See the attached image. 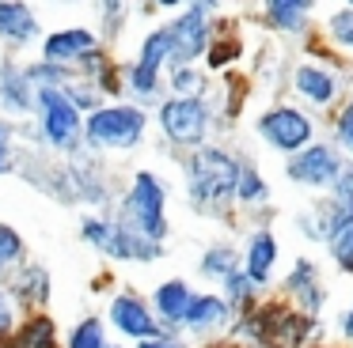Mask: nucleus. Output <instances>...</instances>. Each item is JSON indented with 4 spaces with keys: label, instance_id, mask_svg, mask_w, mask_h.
<instances>
[{
    "label": "nucleus",
    "instance_id": "18",
    "mask_svg": "<svg viewBox=\"0 0 353 348\" xmlns=\"http://www.w3.org/2000/svg\"><path fill=\"white\" fill-rule=\"evenodd\" d=\"M190 299L194 295L186 292L183 280H171V284H163L160 292H156V307H160L163 318H183L186 307H190Z\"/></svg>",
    "mask_w": 353,
    "mask_h": 348
},
{
    "label": "nucleus",
    "instance_id": "3",
    "mask_svg": "<svg viewBox=\"0 0 353 348\" xmlns=\"http://www.w3.org/2000/svg\"><path fill=\"white\" fill-rule=\"evenodd\" d=\"M307 325H312L307 318H292L289 310L277 307V303H270L259 314L247 318V333H254L266 348H296L300 340H304Z\"/></svg>",
    "mask_w": 353,
    "mask_h": 348
},
{
    "label": "nucleus",
    "instance_id": "25",
    "mask_svg": "<svg viewBox=\"0 0 353 348\" xmlns=\"http://www.w3.org/2000/svg\"><path fill=\"white\" fill-rule=\"evenodd\" d=\"M19 257V235L12 227H0V269Z\"/></svg>",
    "mask_w": 353,
    "mask_h": 348
},
{
    "label": "nucleus",
    "instance_id": "27",
    "mask_svg": "<svg viewBox=\"0 0 353 348\" xmlns=\"http://www.w3.org/2000/svg\"><path fill=\"white\" fill-rule=\"evenodd\" d=\"M224 284H228V292H232V303H243L247 295H251V276H239V272H232Z\"/></svg>",
    "mask_w": 353,
    "mask_h": 348
},
{
    "label": "nucleus",
    "instance_id": "2",
    "mask_svg": "<svg viewBox=\"0 0 353 348\" xmlns=\"http://www.w3.org/2000/svg\"><path fill=\"white\" fill-rule=\"evenodd\" d=\"M125 212H130V219L137 224V235H145L148 242L168 235V224H163V189L152 174H137Z\"/></svg>",
    "mask_w": 353,
    "mask_h": 348
},
{
    "label": "nucleus",
    "instance_id": "4",
    "mask_svg": "<svg viewBox=\"0 0 353 348\" xmlns=\"http://www.w3.org/2000/svg\"><path fill=\"white\" fill-rule=\"evenodd\" d=\"M141 129H145V113L141 110H133V106H110V110L92 113L88 140L110 144V148H130V144H137Z\"/></svg>",
    "mask_w": 353,
    "mask_h": 348
},
{
    "label": "nucleus",
    "instance_id": "32",
    "mask_svg": "<svg viewBox=\"0 0 353 348\" xmlns=\"http://www.w3.org/2000/svg\"><path fill=\"white\" fill-rule=\"evenodd\" d=\"M145 348H183V345H175V340H148Z\"/></svg>",
    "mask_w": 353,
    "mask_h": 348
},
{
    "label": "nucleus",
    "instance_id": "15",
    "mask_svg": "<svg viewBox=\"0 0 353 348\" xmlns=\"http://www.w3.org/2000/svg\"><path fill=\"white\" fill-rule=\"evenodd\" d=\"M285 292H292L307 310L319 307V303H323V292H319V284H315V269H312V261H300L296 269L289 272V280H285Z\"/></svg>",
    "mask_w": 353,
    "mask_h": 348
},
{
    "label": "nucleus",
    "instance_id": "14",
    "mask_svg": "<svg viewBox=\"0 0 353 348\" xmlns=\"http://www.w3.org/2000/svg\"><path fill=\"white\" fill-rule=\"evenodd\" d=\"M277 257V246H274V235L270 231H259L251 239V250H247V276H251V284H262V280L270 276V265H274Z\"/></svg>",
    "mask_w": 353,
    "mask_h": 348
},
{
    "label": "nucleus",
    "instance_id": "8",
    "mask_svg": "<svg viewBox=\"0 0 353 348\" xmlns=\"http://www.w3.org/2000/svg\"><path fill=\"white\" fill-rule=\"evenodd\" d=\"M42 106H46V133L54 144H72L80 133V113L61 91L42 87Z\"/></svg>",
    "mask_w": 353,
    "mask_h": 348
},
{
    "label": "nucleus",
    "instance_id": "24",
    "mask_svg": "<svg viewBox=\"0 0 353 348\" xmlns=\"http://www.w3.org/2000/svg\"><path fill=\"white\" fill-rule=\"evenodd\" d=\"M69 348H103V325L95 322V318H92V322H84L77 333H72V345Z\"/></svg>",
    "mask_w": 353,
    "mask_h": 348
},
{
    "label": "nucleus",
    "instance_id": "26",
    "mask_svg": "<svg viewBox=\"0 0 353 348\" xmlns=\"http://www.w3.org/2000/svg\"><path fill=\"white\" fill-rule=\"evenodd\" d=\"M330 30H334L338 42L353 50V12H338L334 19H330Z\"/></svg>",
    "mask_w": 353,
    "mask_h": 348
},
{
    "label": "nucleus",
    "instance_id": "1",
    "mask_svg": "<svg viewBox=\"0 0 353 348\" xmlns=\"http://www.w3.org/2000/svg\"><path fill=\"white\" fill-rule=\"evenodd\" d=\"M239 171H243V166H239L236 159H228L224 151L201 148L198 159L190 163V193H194V201L213 204V201H221V197L236 193Z\"/></svg>",
    "mask_w": 353,
    "mask_h": 348
},
{
    "label": "nucleus",
    "instance_id": "29",
    "mask_svg": "<svg viewBox=\"0 0 353 348\" xmlns=\"http://www.w3.org/2000/svg\"><path fill=\"white\" fill-rule=\"evenodd\" d=\"M338 136H342V144L353 151V110L342 113V121H338Z\"/></svg>",
    "mask_w": 353,
    "mask_h": 348
},
{
    "label": "nucleus",
    "instance_id": "6",
    "mask_svg": "<svg viewBox=\"0 0 353 348\" xmlns=\"http://www.w3.org/2000/svg\"><path fill=\"white\" fill-rule=\"evenodd\" d=\"M160 121L163 129H168L171 140L179 144H198L201 136H205V106H201V98H171L168 106L160 110Z\"/></svg>",
    "mask_w": 353,
    "mask_h": 348
},
{
    "label": "nucleus",
    "instance_id": "9",
    "mask_svg": "<svg viewBox=\"0 0 353 348\" xmlns=\"http://www.w3.org/2000/svg\"><path fill=\"white\" fill-rule=\"evenodd\" d=\"M168 38H171V53H175V61L198 57V53L205 50V8L201 4L190 8V12L168 30Z\"/></svg>",
    "mask_w": 353,
    "mask_h": 348
},
{
    "label": "nucleus",
    "instance_id": "28",
    "mask_svg": "<svg viewBox=\"0 0 353 348\" xmlns=\"http://www.w3.org/2000/svg\"><path fill=\"white\" fill-rule=\"evenodd\" d=\"M175 87H179V95H194V91H201V76L179 72V76H175Z\"/></svg>",
    "mask_w": 353,
    "mask_h": 348
},
{
    "label": "nucleus",
    "instance_id": "11",
    "mask_svg": "<svg viewBox=\"0 0 353 348\" xmlns=\"http://www.w3.org/2000/svg\"><path fill=\"white\" fill-rule=\"evenodd\" d=\"M110 318H114V325H118L122 333H130V337H156L152 314H148V310L141 307L133 295H122V299H114V307H110Z\"/></svg>",
    "mask_w": 353,
    "mask_h": 348
},
{
    "label": "nucleus",
    "instance_id": "22",
    "mask_svg": "<svg viewBox=\"0 0 353 348\" xmlns=\"http://www.w3.org/2000/svg\"><path fill=\"white\" fill-rule=\"evenodd\" d=\"M330 246H334L338 265L353 272V224H350V227H342V231H338L334 239H330Z\"/></svg>",
    "mask_w": 353,
    "mask_h": 348
},
{
    "label": "nucleus",
    "instance_id": "31",
    "mask_svg": "<svg viewBox=\"0 0 353 348\" xmlns=\"http://www.w3.org/2000/svg\"><path fill=\"white\" fill-rule=\"evenodd\" d=\"M8 322H12V314H8V303L0 299V329H8Z\"/></svg>",
    "mask_w": 353,
    "mask_h": 348
},
{
    "label": "nucleus",
    "instance_id": "23",
    "mask_svg": "<svg viewBox=\"0 0 353 348\" xmlns=\"http://www.w3.org/2000/svg\"><path fill=\"white\" fill-rule=\"evenodd\" d=\"M236 197L239 201H259V197H266V186H262V178L254 171H239V186H236Z\"/></svg>",
    "mask_w": 353,
    "mask_h": 348
},
{
    "label": "nucleus",
    "instance_id": "5",
    "mask_svg": "<svg viewBox=\"0 0 353 348\" xmlns=\"http://www.w3.org/2000/svg\"><path fill=\"white\" fill-rule=\"evenodd\" d=\"M259 133L266 136L274 148H285V151H296L312 140V121L304 118L300 110L292 106H277L270 110L266 118H259Z\"/></svg>",
    "mask_w": 353,
    "mask_h": 348
},
{
    "label": "nucleus",
    "instance_id": "19",
    "mask_svg": "<svg viewBox=\"0 0 353 348\" xmlns=\"http://www.w3.org/2000/svg\"><path fill=\"white\" fill-rule=\"evenodd\" d=\"M307 8H312V4H304V0H274V4L266 8V15H270V23H274V27L296 30L300 23H304Z\"/></svg>",
    "mask_w": 353,
    "mask_h": 348
},
{
    "label": "nucleus",
    "instance_id": "10",
    "mask_svg": "<svg viewBox=\"0 0 353 348\" xmlns=\"http://www.w3.org/2000/svg\"><path fill=\"white\" fill-rule=\"evenodd\" d=\"M168 53H171L168 30H156V34L145 42V50H141L137 68H133V87H137L141 95H152V91H156V72H160V65H163Z\"/></svg>",
    "mask_w": 353,
    "mask_h": 348
},
{
    "label": "nucleus",
    "instance_id": "33",
    "mask_svg": "<svg viewBox=\"0 0 353 348\" xmlns=\"http://www.w3.org/2000/svg\"><path fill=\"white\" fill-rule=\"evenodd\" d=\"M345 333L353 337V310H350V318H345Z\"/></svg>",
    "mask_w": 353,
    "mask_h": 348
},
{
    "label": "nucleus",
    "instance_id": "17",
    "mask_svg": "<svg viewBox=\"0 0 353 348\" xmlns=\"http://www.w3.org/2000/svg\"><path fill=\"white\" fill-rule=\"evenodd\" d=\"M296 87H300V95H307L312 102H330V98H334V76L323 72V68H300Z\"/></svg>",
    "mask_w": 353,
    "mask_h": 348
},
{
    "label": "nucleus",
    "instance_id": "16",
    "mask_svg": "<svg viewBox=\"0 0 353 348\" xmlns=\"http://www.w3.org/2000/svg\"><path fill=\"white\" fill-rule=\"evenodd\" d=\"M0 34L16 38V42H27L34 34V15L23 4H0Z\"/></svg>",
    "mask_w": 353,
    "mask_h": 348
},
{
    "label": "nucleus",
    "instance_id": "13",
    "mask_svg": "<svg viewBox=\"0 0 353 348\" xmlns=\"http://www.w3.org/2000/svg\"><path fill=\"white\" fill-rule=\"evenodd\" d=\"M95 50V38L88 30H61L46 42V57L50 61H72V57H84V53Z\"/></svg>",
    "mask_w": 353,
    "mask_h": 348
},
{
    "label": "nucleus",
    "instance_id": "30",
    "mask_svg": "<svg viewBox=\"0 0 353 348\" xmlns=\"http://www.w3.org/2000/svg\"><path fill=\"white\" fill-rule=\"evenodd\" d=\"M0 171H8V129L0 125Z\"/></svg>",
    "mask_w": 353,
    "mask_h": 348
},
{
    "label": "nucleus",
    "instance_id": "12",
    "mask_svg": "<svg viewBox=\"0 0 353 348\" xmlns=\"http://www.w3.org/2000/svg\"><path fill=\"white\" fill-rule=\"evenodd\" d=\"M183 322H186V325H194V329H209V325H221V322H228V303L216 299V295H198V299H190V307H186Z\"/></svg>",
    "mask_w": 353,
    "mask_h": 348
},
{
    "label": "nucleus",
    "instance_id": "7",
    "mask_svg": "<svg viewBox=\"0 0 353 348\" xmlns=\"http://www.w3.org/2000/svg\"><path fill=\"white\" fill-rule=\"evenodd\" d=\"M289 178L304 182V186H334L342 178V163H338V155L330 148L315 144V148H304L289 163Z\"/></svg>",
    "mask_w": 353,
    "mask_h": 348
},
{
    "label": "nucleus",
    "instance_id": "21",
    "mask_svg": "<svg viewBox=\"0 0 353 348\" xmlns=\"http://www.w3.org/2000/svg\"><path fill=\"white\" fill-rule=\"evenodd\" d=\"M201 269L209 272V276H224L228 280L232 272H236V254H232V250H209V257H205V265H201Z\"/></svg>",
    "mask_w": 353,
    "mask_h": 348
},
{
    "label": "nucleus",
    "instance_id": "20",
    "mask_svg": "<svg viewBox=\"0 0 353 348\" xmlns=\"http://www.w3.org/2000/svg\"><path fill=\"white\" fill-rule=\"evenodd\" d=\"M12 348H57L54 345V322H50V318H34V322H27V329L16 337Z\"/></svg>",
    "mask_w": 353,
    "mask_h": 348
}]
</instances>
